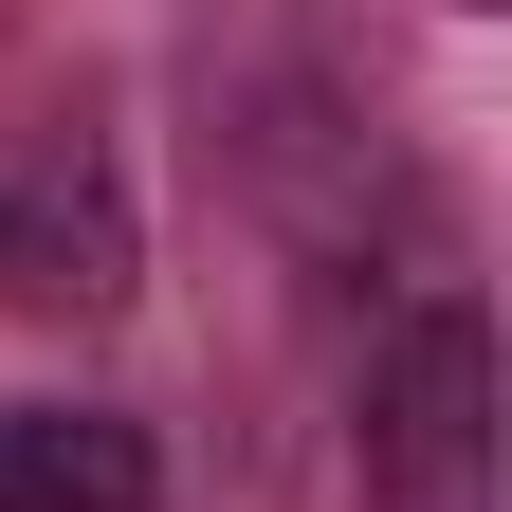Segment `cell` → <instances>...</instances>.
<instances>
[{"label":"cell","mask_w":512,"mask_h":512,"mask_svg":"<svg viewBox=\"0 0 512 512\" xmlns=\"http://www.w3.org/2000/svg\"><path fill=\"white\" fill-rule=\"evenodd\" d=\"M0 512H147V421H110V403H0Z\"/></svg>","instance_id":"3957f363"},{"label":"cell","mask_w":512,"mask_h":512,"mask_svg":"<svg viewBox=\"0 0 512 512\" xmlns=\"http://www.w3.org/2000/svg\"><path fill=\"white\" fill-rule=\"evenodd\" d=\"M366 512H494V348L476 311H421L366 384Z\"/></svg>","instance_id":"6da1fadb"},{"label":"cell","mask_w":512,"mask_h":512,"mask_svg":"<svg viewBox=\"0 0 512 512\" xmlns=\"http://www.w3.org/2000/svg\"><path fill=\"white\" fill-rule=\"evenodd\" d=\"M0 275H19L37 311H110L128 293V220H110V165L92 147H37L19 183H0Z\"/></svg>","instance_id":"7a4b0ae2"}]
</instances>
